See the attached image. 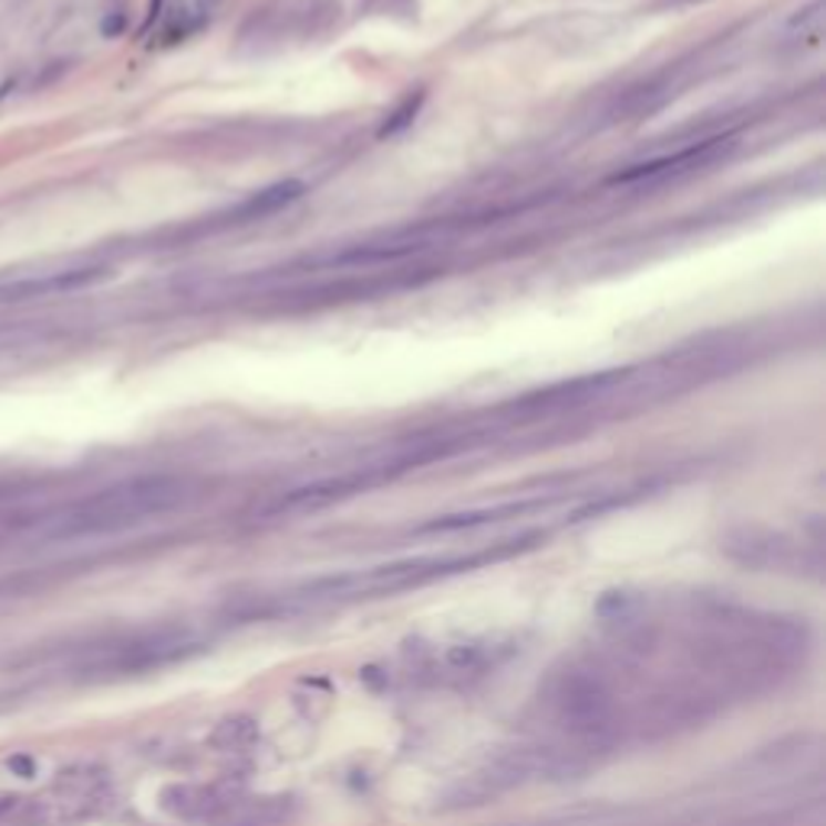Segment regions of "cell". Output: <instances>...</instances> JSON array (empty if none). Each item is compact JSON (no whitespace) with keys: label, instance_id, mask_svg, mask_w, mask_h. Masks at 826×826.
Returning <instances> with one entry per match:
<instances>
[{"label":"cell","instance_id":"obj_6","mask_svg":"<svg viewBox=\"0 0 826 826\" xmlns=\"http://www.w3.org/2000/svg\"><path fill=\"white\" fill-rule=\"evenodd\" d=\"M303 194L301 182H278L271 188L259 190L252 197H246L242 204H236L229 214L220 217V226H233V224H252V220H262V217H271L278 214L281 207L295 204Z\"/></svg>","mask_w":826,"mask_h":826},{"label":"cell","instance_id":"obj_4","mask_svg":"<svg viewBox=\"0 0 826 826\" xmlns=\"http://www.w3.org/2000/svg\"><path fill=\"white\" fill-rule=\"evenodd\" d=\"M111 271L101 265H81V268H62V271H45L37 278H20L10 285H0V303L37 301V298H52V295H72L81 288H91L104 281Z\"/></svg>","mask_w":826,"mask_h":826},{"label":"cell","instance_id":"obj_3","mask_svg":"<svg viewBox=\"0 0 826 826\" xmlns=\"http://www.w3.org/2000/svg\"><path fill=\"white\" fill-rule=\"evenodd\" d=\"M190 639L182 633H143V637L120 639L111 646H101L94 655H87V669L94 672H143V669H155L165 665L178 655L188 652Z\"/></svg>","mask_w":826,"mask_h":826},{"label":"cell","instance_id":"obj_7","mask_svg":"<svg viewBox=\"0 0 826 826\" xmlns=\"http://www.w3.org/2000/svg\"><path fill=\"white\" fill-rule=\"evenodd\" d=\"M224 0H175V7L168 10V20H165V30H162V39L165 42H178V39H188L190 33H197L220 7Z\"/></svg>","mask_w":826,"mask_h":826},{"label":"cell","instance_id":"obj_5","mask_svg":"<svg viewBox=\"0 0 826 826\" xmlns=\"http://www.w3.org/2000/svg\"><path fill=\"white\" fill-rule=\"evenodd\" d=\"M716 146H720V140H708V143H698V146L678 149V152H672V155H662V158L639 162V165H630L627 172L610 175V185H639V182H655V178L675 175V172H684V168L698 165L701 158H708Z\"/></svg>","mask_w":826,"mask_h":826},{"label":"cell","instance_id":"obj_1","mask_svg":"<svg viewBox=\"0 0 826 826\" xmlns=\"http://www.w3.org/2000/svg\"><path fill=\"white\" fill-rule=\"evenodd\" d=\"M188 482L175 475H143L130 478L111 488L87 494L75 504L49 514L39 533L45 539H81V536H104V533H120L130 526H140L178 510L188 500Z\"/></svg>","mask_w":826,"mask_h":826},{"label":"cell","instance_id":"obj_2","mask_svg":"<svg viewBox=\"0 0 826 826\" xmlns=\"http://www.w3.org/2000/svg\"><path fill=\"white\" fill-rule=\"evenodd\" d=\"M488 559V556H485ZM478 559H416V562H394L365 568V571H345L337 578H320L301 588V601L307 603H342V601H365V598H381V595H397L404 588L443 578L452 571H462L468 565L485 562Z\"/></svg>","mask_w":826,"mask_h":826}]
</instances>
